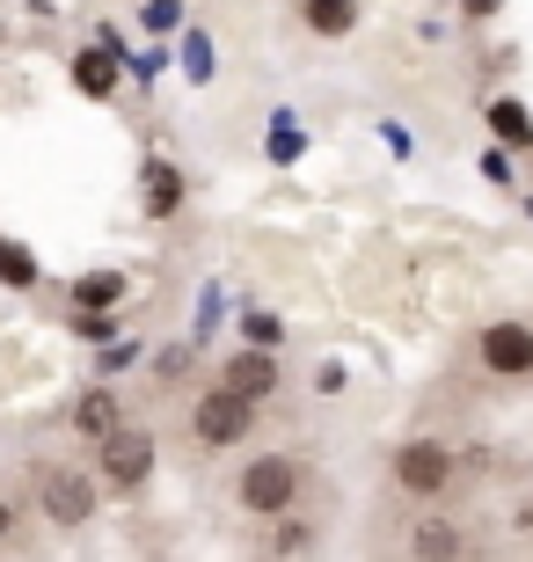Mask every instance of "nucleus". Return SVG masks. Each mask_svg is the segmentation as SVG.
Wrapping results in <instances>:
<instances>
[{"mask_svg": "<svg viewBox=\"0 0 533 562\" xmlns=\"http://www.w3.org/2000/svg\"><path fill=\"white\" fill-rule=\"evenodd\" d=\"M292 497H300V460H286V453L248 460L242 482H234V504H242V512H256V519H286Z\"/></svg>", "mask_w": 533, "mask_h": 562, "instance_id": "f257e3e1", "label": "nucleus"}, {"mask_svg": "<svg viewBox=\"0 0 533 562\" xmlns=\"http://www.w3.org/2000/svg\"><path fill=\"white\" fill-rule=\"evenodd\" d=\"M190 431H198V446H242V438L256 431V402L212 387V395H198V409H190Z\"/></svg>", "mask_w": 533, "mask_h": 562, "instance_id": "f03ea898", "label": "nucleus"}, {"mask_svg": "<svg viewBox=\"0 0 533 562\" xmlns=\"http://www.w3.org/2000/svg\"><path fill=\"white\" fill-rule=\"evenodd\" d=\"M475 366L497 380H526L533 373V329L526 322H490V329L475 336Z\"/></svg>", "mask_w": 533, "mask_h": 562, "instance_id": "7ed1b4c3", "label": "nucleus"}, {"mask_svg": "<svg viewBox=\"0 0 533 562\" xmlns=\"http://www.w3.org/2000/svg\"><path fill=\"white\" fill-rule=\"evenodd\" d=\"M395 482L410 490V497H438L453 482V453L438 446V438H410L402 453H395Z\"/></svg>", "mask_w": 533, "mask_h": 562, "instance_id": "20e7f679", "label": "nucleus"}, {"mask_svg": "<svg viewBox=\"0 0 533 562\" xmlns=\"http://www.w3.org/2000/svg\"><path fill=\"white\" fill-rule=\"evenodd\" d=\"M103 475L118 482V490H140V482L154 475V438L146 431H110L103 438Z\"/></svg>", "mask_w": 533, "mask_h": 562, "instance_id": "39448f33", "label": "nucleus"}, {"mask_svg": "<svg viewBox=\"0 0 533 562\" xmlns=\"http://www.w3.org/2000/svg\"><path fill=\"white\" fill-rule=\"evenodd\" d=\"M220 387H226V395H242V402L278 395V358H270V351H234V358H226V373H220Z\"/></svg>", "mask_w": 533, "mask_h": 562, "instance_id": "423d86ee", "label": "nucleus"}, {"mask_svg": "<svg viewBox=\"0 0 533 562\" xmlns=\"http://www.w3.org/2000/svg\"><path fill=\"white\" fill-rule=\"evenodd\" d=\"M44 512H52V526H88L96 519V490L81 475H44Z\"/></svg>", "mask_w": 533, "mask_h": 562, "instance_id": "0eeeda50", "label": "nucleus"}, {"mask_svg": "<svg viewBox=\"0 0 533 562\" xmlns=\"http://www.w3.org/2000/svg\"><path fill=\"white\" fill-rule=\"evenodd\" d=\"M74 431H81V438H96V446H103L110 431H124L118 395H110V387H88V395H81V409H74Z\"/></svg>", "mask_w": 533, "mask_h": 562, "instance_id": "6e6552de", "label": "nucleus"}, {"mask_svg": "<svg viewBox=\"0 0 533 562\" xmlns=\"http://www.w3.org/2000/svg\"><path fill=\"white\" fill-rule=\"evenodd\" d=\"M300 22L314 37H351L358 30V0H300Z\"/></svg>", "mask_w": 533, "mask_h": 562, "instance_id": "1a4fd4ad", "label": "nucleus"}, {"mask_svg": "<svg viewBox=\"0 0 533 562\" xmlns=\"http://www.w3.org/2000/svg\"><path fill=\"white\" fill-rule=\"evenodd\" d=\"M410 555L417 562H453V555H460V526H453V519H424L410 533Z\"/></svg>", "mask_w": 533, "mask_h": 562, "instance_id": "9d476101", "label": "nucleus"}, {"mask_svg": "<svg viewBox=\"0 0 533 562\" xmlns=\"http://www.w3.org/2000/svg\"><path fill=\"white\" fill-rule=\"evenodd\" d=\"M176 205H184V176H176V161H146V212L168 220Z\"/></svg>", "mask_w": 533, "mask_h": 562, "instance_id": "9b49d317", "label": "nucleus"}, {"mask_svg": "<svg viewBox=\"0 0 533 562\" xmlns=\"http://www.w3.org/2000/svg\"><path fill=\"white\" fill-rule=\"evenodd\" d=\"M124 292H132V285H124V271H88L81 285H74V300H81L88 314H103V307H118Z\"/></svg>", "mask_w": 533, "mask_h": 562, "instance_id": "f8f14e48", "label": "nucleus"}, {"mask_svg": "<svg viewBox=\"0 0 533 562\" xmlns=\"http://www.w3.org/2000/svg\"><path fill=\"white\" fill-rule=\"evenodd\" d=\"M74 88H81V95H110V88H118V59H110V52H81V59H74Z\"/></svg>", "mask_w": 533, "mask_h": 562, "instance_id": "ddd939ff", "label": "nucleus"}, {"mask_svg": "<svg viewBox=\"0 0 533 562\" xmlns=\"http://www.w3.org/2000/svg\"><path fill=\"white\" fill-rule=\"evenodd\" d=\"M490 132L504 146H533V117H526V103H512V95H504V103L490 110Z\"/></svg>", "mask_w": 533, "mask_h": 562, "instance_id": "4468645a", "label": "nucleus"}, {"mask_svg": "<svg viewBox=\"0 0 533 562\" xmlns=\"http://www.w3.org/2000/svg\"><path fill=\"white\" fill-rule=\"evenodd\" d=\"M0 278L8 285H37V256L22 249V241H0Z\"/></svg>", "mask_w": 533, "mask_h": 562, "instance_id": "2eb2a0df", "label": "nucleus"}, {"mask_svg": "<svg viewBox=\"0 0 533 562\" xmlns=\"http://www.w3.org/2000/svg\"><path fill=\"white\" fill-rule=\"evenodd\" d=\"M300 548H308V526L286 519V526H278V555H300Z\"/></svg>", "mask_w": 533, "mask_h": 562, "instance_id": "dca6fc26", "label": "nucleus"}, {"mask_svg": "<svg viewBox=\"0 0 533 562\" xmlns=\"http://www.w3.org/2000/svg\"><path fill=\"white\" fill-rule=\"evenodd\" d=\"M132 358H140V344H110V351H103V373H118V366H132Z\"/></svg>", "mask_w": 533, "mask_h": 562, "instance_id": "f3484780", "label": "nucleus"}, {"mask_svg": "<svg viewBox=\"0 0 533 562\" xmlns=\"http://www.w3.org/2000/svg\"><path fill=\"white\" fill-rule=\"evenodd\" d=\"M8 526H15V504L0 497V541H8Z\"/></svg>", "mask_w": 533, "mask_h": 562, "instance_id": "a211bd4d", "label": "nucleus"}, {"mask_svg": "<svg viewBox=\"0 0 533 562\" xmlns=\"http://www.w3.org/2000/svg\"><path fill=\"white\" fill-rule=\"evenodd\" d=\"M468 8H475V15H490V8H504V0H468Z\"/></svg>", "mask_w": 533, "mask_h": 562, "instance_id": "6ab92c4d", "label": "nucleus"}]
</instances>
